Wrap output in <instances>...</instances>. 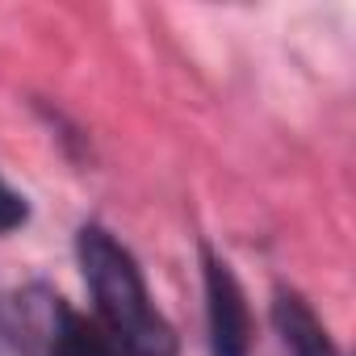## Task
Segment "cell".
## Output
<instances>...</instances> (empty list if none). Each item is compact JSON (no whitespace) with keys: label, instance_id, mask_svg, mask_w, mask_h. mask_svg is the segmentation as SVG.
I'll return each mask as SVG.
<instances>
[{"label":"cell","instance_id":"obj_2","mask_svg":"<svg viewBox=\"0 0 356 356\" xmlns=\"http://www.w3.org/2000/svg\"><path fill=\"white\" fill-rule=\"evenodd\" d=\"M206 318H210V348L214 356H248L252 343V323H248V302L239 281L222 260L206 252Z\"/></svg>","mask_w":356,"mask_h":356},{"label":"cell","instance_id":"obj_3","mask_svg":"<svg viewBox=\"0 0 356 356\" xmlns=\"http://www.w3.org/2000/svg\"><path fill=\"white\" fill-rule=\"evenodd\" d=\"M273 318H277V331H281V339L293 356H339L327 327L314 318V310L298 293H277Z\"/></svg>","mask_w":356,"mask_h":356},{"label":"cell","instance_id":"obj_5","mask_svg":"<svg viewBox=\"0 0 356 356\" xmlns=\"http://www.w3.org/2000/svg\"><path fill=\"white\" fill-rule=\"evenodd\" d=\"M26 197L22 193H13L5 181H0V235H5V231H17L22 222H26Z\"/></svg>","mask_w":356,"mask_h":356},{"label":"cell","instance_id":"obj_1","mask_svg":"<svg viewBox=\"0 0 356 356\" xmlns=\"http://www.w3.org/2000/svg\"><path fill=\"white\" fill-rule=\"evenodd\" d=\"M76 252H80L84 281L97 298V310L105 318V331L118 339V348L126 356H172L176 348L172 327L155 314L130 252L118 248V239H109L101 227H84Z\"/></svg>","mask_w":356,"mask_h":356},{"label":"cell","instance_id":"obj_4","mask_svg":"<svg viewBox=\"0 0 356 356\" xmlns=\"http://www.w3.org/2000/svg\"><path fill=\"white\" fill-rule=\"evenodd\" d=\"M51 356H122V348L105 327L88 323L84 314H76L67 306H55Z\"/></svg>","mask_w":356,"mask_h":356}]
</instances>
